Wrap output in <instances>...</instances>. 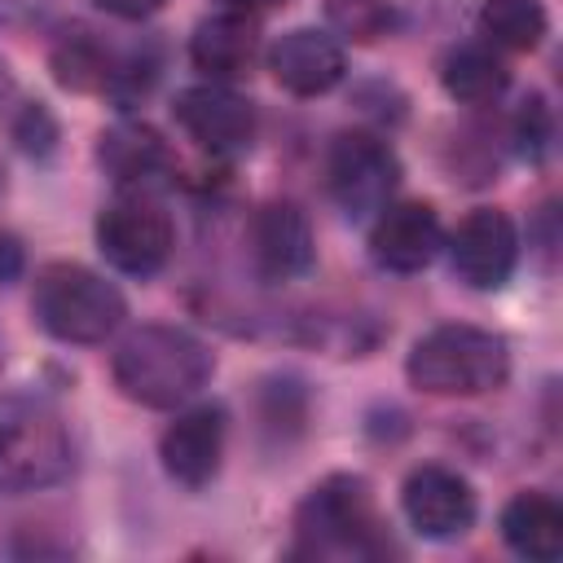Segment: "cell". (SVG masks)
<instances>
[{
  "instance_id": "21",
  "label": "cell",
  "mask_w": 563,
  "mask_h": 563,
  "mask_svg": "<svg viewBox=\"0 0 563 563\" xmlns=\"http://www.w3.org/2000/svg\"><path fill=\"white\" fill-rule=\"evenodd\" d=\"M325 18L343 40H356V44L383 40L396 26L391 0H325Z\"/></svg>"
},
{
  "instance_id": "14",
  "label": "cell",
  "mask_w": 563,
  "mask_h": 563,
  "mask_svg": "<svg viewBox=\"0 0 563 563\" xmlns=\"http://www.w3.org/2000/svg\"><path fill=\"white\" fill-rule=\"evenodd\" d=\"M268 66H273V79L286 92H295V97H321V92H330L343 79L347 57H343V44L330 31L295 26V31H286L273 44Z\"/></svg>"
},
{
  "instance_id": "3",
  "label": "cell",
  "mask_w": 563,
  "mask_h": 563,
  "mask_svg": "<svg viewBox=\"0 0 563 563\" xmlns=\"http://www.w3.org/2000/svg\"><path fill=\"white\" fill-rule=\"evenodd\" d=\"M405 374L427 396H484L506 383L510 374V347L501 334L484 325H435L427 330L405 361Z\"/></svg>"
},
{
  "instance_id": "15",
  "label": "cell",
  "mask_w": 563,
  "mask_h": 563,
  "mask_svg": "<svg viewBox=\"0 0 563 563\" xmlns=\"http://www.w3.org/2000/svg\"><path fill=\"white\" fill-rule=\"evenodd\" d=\"M189 57L207 79H220V84L246 75L260 57V18L238 9H220L202 18L189 35Z\"/></svg>"
},
{
  "instance_id": "10",
  "label": "cell",
  "mask_w": 563,
  "mask_h": 563,
  "mask_svg": "<svg viewBox=\"0 0 563 563\" xmlns=\"http://www.w3.org/2000/svg\"><path fill=\"white\" fill-rule=\"evenodd\" d=\"M400 506H405L409 528L427 541H453L471 532L475 523V488L466 484V475H457L453 466H435V462L409 471L400 488Z\"/></svg>"
},
{
  "instance_id": "6",
  "label": "cell",
  "mask_w": 563,
  "mask_h": 563,
  "mask_svg": "<svg viewBox=\"0 0 563 563\" xmlns=\"http://www.w3.org/2000/svg\"><path fill=\"white\" fill-rule=\"evenodd\" d=\"M97 246L110 268L150 277L172 255V216L150 189H119L97 216Z\"/></svg>"
},
{
  "instance_id": "2",
  "label": "cell",
  "mask_w": 563,
  "mask_h": 563,
  "mask_svg": "<svg viewBox=\"0 0 563 563\" xmlns=\"http://www.w3.org/2000/svg\"><path fill=\"white\" fill-rule=\"evenodd\" d=\"M387 528L361 475L321 479L295 510V554L303 559H383Z\"/></svg>"
},
{
  "instance_id": "16",
  "label": "cell",
  "mask_w": 563,
  "mask_h": 563,
  "mask_svg": "<svg viewBox=\"0 0 563 563\" xmlns=\"http://www.w3.org/2000/svg\"><path fill=\"white\" fill-rule=\"evenodd\" d=\"M97 163L119 189H154L172 172L167 141L150 123H136V119H119L101 132Z\"/></svg>"
},
{
  "instance_id": "27",
  "label": "cell",
  "mask_w": 563,
  "mask_h": 563,
  "mask_svg": "<svg viewBox=\"0 0 563 563\" xmlns=\"http://www.w3.org/2000/svg\"><path fill=\"white\" fill-rule=\"evenodd\" d=\"M9 97H13V75H9V66L0 62V106H4Z\"/></svg>"
},
{
  "instance_id": "5",
  "label": "cell",
  "mask_w": 563,
  "mask_h": 563,
  "mask_svg": "<svg viewBox=\"0 0 563 563\" xmlns=\"http://www.w3.org/2000/svg\"><path fill=\"white\" fill-rule=\"evenodd\" d=\"M31 308L35 321L62 343H106L128 317L119 286L70 260L44 264L35 273Z\"/></svg>"
},
{
  "instance_id": "12",
  "label": "cell",
  "mask_w": 563,
  "mask_h": 563,
  "mask_svg": "<svg viewBox=\"0 0 563 563\" xmlns=\"http://www.w3.org/2000/svg\"><path fill=\"white\" fill-rule=\"evenodd\" d=\"M444 246L435 207L427 202H387L369 229V255L387 273H422Z\"/></svg>"
},
{
  "instance_id": "7",
  "label": "cell",
  "mask_w": 563,
  "mask_h": 563,
  "mask_svg": "<svg viewBox=\"0 0 563 563\" xmlns=\"http://www.w3.org/2000/svg\"><path fill=\"white\" fill-rule=\"evenodd\" d=\"M400 185L396 150L374 132H339L325 154V189L343 207V216L365 220L378 216Z\"/></svg>"
},
{
  "instance_id": "4",
  "label": "cell",
  "mask_w": 563,
  "mask_h": 563,
  "mask_svg": "<svg viewBox=\"0 0 563 563\" xmlns=\"http://www.w3.org/2000/svg\"><path fill=\"white\" fill-rule=\"evenodd\" d=\"M70 431L40 396H0V497L53 488L70 475Z\"/></svg>"
},
{
  "instance_id": "19",
  "label": "cell",
  "mask_w": 563,
  "mask_h": 563,
  "mask_svg": "<svg viewBox=\"0 0 563 563\" xmlns=\"http://www.w3.org/2000/svg\"><path fill=\"white\" fill-rule=\"evenodd\" d=\"M53 75L70 92H106L114 75V53L92 31L75 26L53 44Z\"/></svg>"
},
{
  "instance_id": "17",
  "label": "cell",
  "mask_w": 563,
  "mask_h": 563,
  "mask_svg": "<svg viewBox=\"0 0 563 563\" xmlns=\"http://www.w3.org/2000/svg\"><path fill=\"white\" fill-rule=\"evenodd\" d=\"M501 541L532 563H554L563 554V506L550 493L523 488L501 506Z\"/></svg>"
},
{
  "instance_id": "8",
  "label": "cell",
  "mask_w": 563,
  "mask_h": 563,
  "mask_svg": "<svg viewBox=\"0 0 563 563\" xmlns=\"http://www.w3.org/2000/svg\"><path fill=\"white\" fill-rule=\"evenodd\" d=\"M172 114L189 132V141H198L216 158L242 154L251 145V136H255V110H251V101L242 92H233L229 84H220V79L180 88Z\"/></svg>"
},
{
  "instance_id": "25",
  "label": "cell",
  "mask_w": 563,
  "mask_h": 563,
  "mask_svg": "<svg viewBox=\"0 0 563 563\" xmlns=\"http://www.w3.org/2000/svg\"><path fill=\"white\" fill-rule=\"evenodd\" d=\"M22 268V246L13 238H0V282H13Z\"/></svg>"
},
{
  "instance_id": "13",
  "label": "cell",
  "mask_w": 563,
  "mask_h": 563,
  "mask_svg": "<svg viewBox=\"0 0 563 563\" xmlns=\"http://www.w3.org/2000/svg\"><path fill=\"white\" fill-rule=\"evenodd\" d=\"M246 246H251L255 273L268 277V282H290V277H299V273L312 268V224L286 198L264 202L251 216Z\"/></svg>"
},
{
  "instance_id": "9",
  "label": "cell",
  "mask_w": 563,
  "mask_h": 563,
  "mask_svg": "<svg viewBox=\"0 0 563 563\" xmlns=\"http://www.w3.org/2000/svg\"><path fill=\"white\" fill-rule=\"evenodd\" d=\"M449 264L471 290H501L519 264V233L506 211L475 207L449 238Z\"/></svg>"
},
{
  "instance_id": "11",
  "label": "cell",
  "mask_w": 563,
  "mask_h": 563,
  "mask_svg": "<svg viewBox=\"0 0 563 563\" xmlns=\"http://www.w3.org/2000/svg\"><path fill=\"white\" fill-rule=\"evenodd\" d=\"M224 431H229V418L220 405H189L180 409L163 440H158V457H163V471L185 484V488H202L216 479L220 471V457H224Z\"/></svg>"
},
{
  "instance_id": "23",
  "label": "cell",
  "mask_w": 563,
  "mask_h": 563,
  "mask_svg": "<svg viewBox=\"0 0 563 563\" xmlns=\"http://www.w3.org/2000/svg\"><path fill=\"white\" fill-rule=\"evenodd\" d=\"M13 136L22 141V150L48 154L53 141H57V123H53V114H48L44 106H26V110L18 114V123H13Z\"/></svg>"
},
{
  "instance_id": "18",
  "label": "cell",
  "mask_w": 563,
  "mask_h": 563,
  "mask_svg": "<svg viewBox=\"0 0 563 563\" xmlns=\"http://www.w3.org/2000/svg\"><path fill=\"white\" fill-rule=\"evenodd\" d=\"M440 84L462 106H488L506 92L510 70H506V62L497 57L493 44H457L440 62Z\"/></svg>"
},
{
  "instance_id": "22",
  "label": "cell",
  "mask_w": 563,
  "mask_h": 563,
  "mask_svg": "<svg viewBox=\"0 0 563 563\" xmlns=\"http://www.w3.org/2000/svg\"><path fill=\"white\" fill-rule=\"evenodd\" d=\"M550 136H554L550 106H545L541 97H528V101L515 110V119H510V141H515V150H519L523 158L541 163L545 150H550Z\"/></svg>"
},
{
  "instance_id": "24",
  "label": "cell",
  "mask_w": 563,
  "mask_h": 563,
  "mask_svg": "<svg viewBox=\"0 0 563 563\" xmlns=\"http://www.w3.org/2000/svg\"><path fill=\"white\" fill-rule=\"evenodd\" d=\"M92 4L106 9L110 18H123V22H141V18L163 9V0H92Z\"/></svg>"
},
{
  "instance_id": "20",
  "label": "cell",
  "mask_w": 563,
  "mask_h": 563,
  "mask_svg": "<svg viewBox=\"0 0 563 563\" xmlns=\"http://www.w3.org/2000/svg\"><path fill=\"white\" fill-rule=\"evenodd\" d=\"M479 35L506 53H532L545 40V4L541 0H484Z\"/></svg>"
},
{
  "instance_id": "1",
  "label": "cell",
  "mask_w": 563,
  "mask_h": 563,
  "mask_svg": "<svg viewBox=\"0 0 563 563\" xmlns=\"http://www.w3.org/2000/svg\"><path fill=\"white\" fill-rule=\"evenodd\" d=\"M110 374L128 400L145 409H180L207 387L211 352L180 325H141L114 347Z\"/></svg>"
},
{
  "instance_id": "26",
  "label": "cell",
  "mask_w": 563,
  "mask_h": 563,
  "mask_svg": "<svg viewBox=\"0 0 563 563\" xmlns=\"http://www.w3.org/2000/svg\"><path fill=\"white\" fill-rule=\"evenodd\" d=\"M273 0H224V9H238V13H251V18H260V9H268Z\"/></svg>"
}]
</instances>
